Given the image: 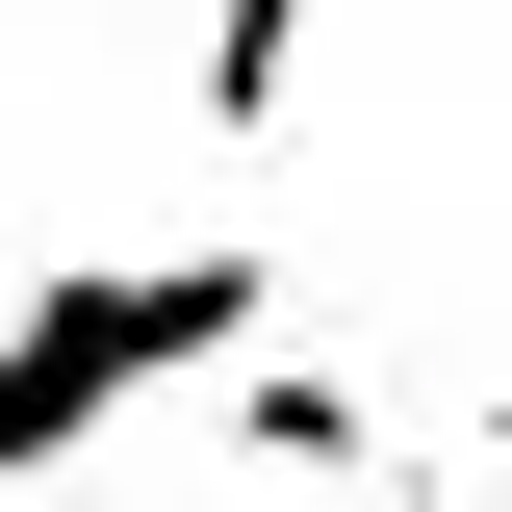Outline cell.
<instances>
[{"label":"cell","instance_id":"obj_3","mask_svg":"<svg viewBox=\"0 0 512 512\" xmlns=\"http://www.w3.org/2000/svg\"><path fill=\"white\" fill-rule=\"evenodd\" d=\"M282 77H308V0H205V128H231V154L282 128Z\"/></svg>","mask_w":512,"mask_h":512},{"label":"cell","instance_id":"obj_2","mask_svg":"<svg viewBox=\"0 0 512 512\" xmlns=\"http://www.w3.org/2000/svg\"><path fill=\"white\" fill-rule=\"evenodd\" d=\"M231 436H256V461H308V487H436V461L384 436V410H359L333 359H256V384H231Z\"/></svg>","mask_w":512,"mask_h":512},{"label":"cell","instance_id":"obj_1","mask_svg":"<svg viewBox=\"0 0 512 512\" xmlns=\"http://www.w3.org/2000/svg\"><path fill=\"white\" fill-rule=\"evenodd\" d=\"M256 256H77L52 308L0 333V487H52V461H103L154 384H205V359H256Z\"/></svg>","mask_w":512,"mask_h":512}]
</instances>
